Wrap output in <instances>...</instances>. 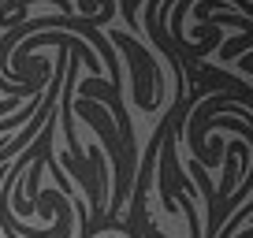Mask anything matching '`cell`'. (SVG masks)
Listing matches in <instances>:
<instances>
[{
  "mask_svg": "<svg viewBox=\"0 0 253 238\" xmlns=\"http://www.w3.org/2000/svg\"><path fill=\"white\" fill-rule=\"evenodd\" d=\"M138 4H142V0H123V19H126L130 30H138Z\"/></svg>",
  "mask_w": 253,
  "mask_h": 238,
  "instance_id": "obj_1",
  "label": "cell"
}]
</instances>
